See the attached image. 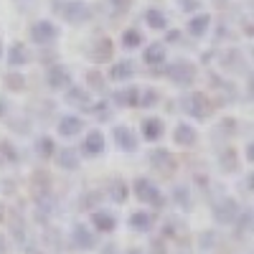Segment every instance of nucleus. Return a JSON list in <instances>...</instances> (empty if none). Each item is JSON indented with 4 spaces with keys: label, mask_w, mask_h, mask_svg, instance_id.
I'll return each mask as SVG.
<instances>
[{
    "label": "nucleus",
    "mask_w": 254,
    "mask_h": 254,
    "mask_svg": "<svg viewBox=\"0 0 254 254\" xmlns=\"http://www.w3.org/2000/svg\"><path fill=\"white\" fill-rule=\"evenodd\" d=\"M51 10L69 26H84L94 18V8L87 0H51Z\"/></svg>",
    "instance_id": "1"
},
{
    "label": "nucleus",
    "mask_w": 254,
    "mask_h": 254,
    "mask_svg": "<svg viewBox=\"0 0 254 254\" xmlns=\"http://www.w3.org/2000/svg\"><path fill=\"white\" fill-rule=\"evenodd\" d=\"M178 110L190 117V120H211L216 112V104L206 92H198V89H190L186 92L181 99H178Z\"/></svg>",
    "instance_id": "2"
},
{
    "label": "nucleus",
    "mask_w": 254,
    "mask_h": 254,
    "mask_svg": "<svg viewBox=\"0 0 254 254\" xmlns=\"http://www.w3.org/2000/svg\"><path fill=\"white\" fill-rule=\"evenodd\" d=\"M160 74L171 84H176V87L190 89L198 79V66L190 59H176L171 64H165V66H160Z\"/></svg>",
    "instance_id": "3"
},
{
    "label": "nucleus",
    "mask_w": 254,
    "mask_h": 254,
    "mask_svg": "<svg viewBox=\"0 0 254 254\" xmlns=\"http://www.w3.org/2000/svg\"><path fill=\"white\" fill-rule=\"evenodd\" d=\"M132 193H135V198L142 206H153V208H163L165 206V196H163L160 186L155 181H150V178H145V176H137L132 181Z\"/></svg>",
    "instance_id": "4"
},
{
    "label": "nucleus",
    "mask_w": 254,
    "mask_h": 254,
    "mask_svg": "<svg viewBox=\"0 0 254 254\" xmlns=\"http://www.w3.org/2000/svg\"><path fill=\"white\" fill-rule=\"evenodd\" d=\"M28 38H31V44H36L38 49H49V46L56 44V38H59V26L54 23L51 18H38L28 28Z\"/></svg>",
    "instance_id": "5"
},
{
    "label": "nucleus",
    "mask_w": 254,
    "mask_h": 254,
    "mask_svg": "<svg viewBox=\"0 0 254 254\" xmlns=\"http://www.w3.org/2000/svg\"><path fill=\"white\" fill-rule=\"evenodd\" d=\"M147 163H150V168L155 173H160L163 178H171L178 171V160L168 147H153L150 155H147Z\"/></svg>",
    "instance_id": "6"
},
{
    "label": "nucleus",
    "mask_w": 254,
    "mask_h": 254,
    "mask_svg": "<svg viewBox=\"0 0 254 254\" xmlns=\"http://www.w3.org/2000/svg\"><path fill=\"white\" fill-rule=\"evenodd\" d=\"M239 211H242V206H239L237 198H231V196H219V198L214 201L211 214H214V221H216L219 226H231V224H234V219L239 216Z\"/></svg>",
    "instance_id": "7"
},
{
    "label": "nucleus",
    "mask_w": 254,
    "mask_h": 254,
    "mask_svg": "<svg viewBox=\"0 0 254 254\" xmlns=\"http://www.w3.org/2000/svg\"><path fill=\"white\" fill-rule=\"evenodd\" d=\"M44 81H46V87H49L51 92H64L66 87H71V84H74L69 66H64V64H59V61L49 64V69H46V76H44Z\"/></svg>",
    "instance_id": "8"
},
{
    "label": "nucleus",
    "mask_w": 254,
    "mask_h": 254,
    "mask_svg": "<svg viewBox=\"0 0 254 254\" xmlns=\"http://www.w3.org/2000/svg\"><path fill=\"white\" fill-rule=\"evenodd\" d=\"M87 56L94 61V64H110L115 59V41L110 36H97L89 41L87 46Z\"/></svg>",
    "instance_id": "9"
},
{
    "label": "nucleus",
    "mask_w": 254,
    "mask_h": 254,
    "mask_svg": "<svg viewBox=\"0 0 254 254\" xmlns=\"http://www.w3.org/2000/svg\"><path fill=\"white\" fill-rule=\"evenodd\" d=\"M64 102H66L69 107H74V110H81V112H89L92 104H94L92 92L87 87H81V84H71V87L64 89Z\"/></svg>",
    "instance_id": "10"
},
{
    "label": "nucleus",
    "mask_w": 254,
    "mask_h": 254,
    "mask_svg": "<svg viewBox=\"0 0 254 254\" xmlns=\"http://www.w3.org/2000/svg\"><path fill=\"white\" fill-rule=\"evenodd\" d=\"M112 140H115L120 153H137V147H140V137L130 125H115Z\"/></svg>",
    "instance_id": "11"
},
{
    "label": "nucleus",
    "mask_w": 254,
    "mask_h": 254,
    "mask_svg": "<svg viewBox=\"0 0 254 254\" xmlns=\"http://www.w3.org/2000/svg\"><path fill=\"white\" fill-rule=\"evenodd\" d=\"M219 66H221V71H226V74H244V71H249L247 59H244V54H242L239 49H226V51H221V54H219Z\"/></svg>",
    "instance_id": "12"
},
{
    "label": "nucleus",
    "mask_w": 254,
    "mask_h": 254,
    "mask_svg": "<svg viewBox=\"0 0 254 254\" xmlns=\"http://www.w3.org/2000/svg\"><path fill=\"white\" fill-rule=\"evenodd\" d=\"M198 130L190 122H178L176 125V130H173V142L178 147H186V150H190V147H196L198 145Z\"/></svg>",
    "instance_id": "13"
},
{
    "label": "nucleus",
    "mask_w": 254,
    "mask_h": 254,
    "mask_svg": "<svg viewBox=\"0 0 254 254\" xmlns=\"http://www.w3.org/2000/svg\"><path fill=\"white\" fill-rule=\"evenodd\" d=\"M208 81H211V89L219 92V99H214V104H229L237 99V87L231 81H226L224 76H216V74H208Z\"/></svg>",
    "instance_id": "14"
},
{
    "label": "nucleus",
    "mask_w": 254,
    "mask_h": 254,
    "mask_svg": "<svg viewBox=\"0 0 254 254\" xmlns=\"http://www.w3.org/2000/svg\"><path fill=\"white\" fill-rule=\"evenodd\" d=\"M211 23H214V18H211V13L198 10V13L190 15V20L186 23V33H188L190 38H203V36H208Z\"/></svg>",
    "instance_id": "15"
},
{
    "label": "nucleus",
    "mask_w": 254,
    "mask_h": 254,
    "mask_svg": "<svg viewBox=\"0 0 254 254\" xmlns=\"http://www.w3.org/2000/svg\"><path fill=\"white\" fill-rule=\"evenodd\" d=\"M104 147H107V140H104V132L102 130H89L81 140V155L87 158H97L104 153Z\"/></svg>",
    "instance_id": "16"
},
{
    "label": "nucleus",
    "mask_w": 254,
    "mask_h": 254,
    "mask_svg": "<svg viewBox=\"0 0 254 254\" xmlns=\"http://www.w3.org/2000/svg\"><path fill=\"white\" fill-rule=\"evenodd\" d=\"M71 244L81 252H92L97 247V234L87 226V224H74L71 229Z\"/></svg>",
    "instance_id": "17"
},
{
    "label": "nucleus",
    "mask_w": 254,
    "mask_h": 254,
    "mask_svg": "<svg viewBox=\"0 0 254 254\" xmlns=\"http://www.w3.org/2000/svg\"><path fill=\"white\" fill-rule=\"evenodd\" d=\"M135 74H137V64L132 59H120L110 66V79L117 81V84H125V81L135 79Z\"/></svg>",
    "instance_id": "18"
},
{
    "label": "nucleus",
    "mask_w": 254,
    "mask_h": 254,
    "mask_svg": "<svg viewBox=\"0 0 254 254\" xmlns=\"http://www.w3.org/2000/svg\"><path fill=\"white\" fill-rule=\"evenodd\" d=\"M84 130V120L79 115H61L56 120V132L61 137H76Z\"/></svg>",
    "instance_id": "19"
},
{
    "label": "nucleus",
    "mask_w": 254,
    "mask_h": 254,
    "mask_svg": "<svg viewBox=\"0 0 254 254\" xmlns=\"http://www.w3.org/2000/svg\"><path fill=\"white\" fill-rule=\"evenodd\" d=\"M140 132H142V140H147V142H158L163 135H165V122H163V117H145L142 122H140Z\"/></svg>",
    "instance_id": "20"
},
{
    "label": "nucleus",
    "mask_w": 254,
    "mask_h": 254,
    "mask_svg": "<svg viewBox=\"0 0 254 254\" xmlns=\"http://www.w3.org/2000/svg\"><path fill=\"white\" fill-rule=\"evenodd\" d=\"M112 104L115 107H125V110H135L140 104V87H122L112 92Z\"/></svg>",
    "instance_id": "21"
},
{
    "label": "nucleus",
    "mask_w": 254,
    "mask_h": 254,
    "mask_svg": "<svg viewBox=\"0 0 254 254\" xmlns=\"http://www.w3.org/2000/svg\"><path fill=\"white\" fill-rule=\"evenodd\" d=\"M142 61H145V66H150V69H158L165 64V44L163 41H153V44H147L142 49Z\"/></svg>",
    "instance_id": "22"
},
{
    "label": "nucleus",
    "mask_w": 254,
    "mask_h": 254,
    "mask_svg": "<svg viewBox=\"0 0 254 254\" xmlns=\"http://www.w3.org/2000/svg\"><path fill=\"white\" fill-rule=\"evenodd\" d=\"M54 160H56V165L61 168V171H76V168L81 165V158H79V153L74 150V147H56Z\"/></svg>",
    "instance_id": "23"
},
{
    "label": "nucleus",
    "mask_w": 254,
    "mask_h": 254,
    "mask_svg": "<svg viewBox=\"0 0 254 254\" xmlns=\"http://www.w3.org/2000/svg\"><path fill=\"white\" fill-rule=\"evenodd\" d=\"M92 226L97 231H102V234H112V231L117 229V219L112 211H104V208H94L92 211Z\"/></svg>",
    "instance_id": "24"
},
{
    "label": "nucleus",
    "mask_w": 254,
    "mask_h": 254,
    "mask_svg": "<svg viewBox=\"0 0 254 254\" xmlns=\"http://www.w3.org/2000/svg\"><path fill=\"white\" fill-rule=\"evenodd\" d=\"M28 61H31L28 46L23 44V41H15V44L10 46V51H8V66L10 69H23V66H28Z\"/></svg>",
    "instance_id": "25"
},
{
    "label": "nucleus",
    "mask_w": 254,
    "mask_h": 254,
    "mask_svg": "<svg viewBox=\"0 0 254 254\" xmlns=\"http://www.w3.org/2000/svg\"><path fill=\"white\" fill-rule=\"evenodd\" d=\"M84 81H87V89L89 92H97V94H107L110 92L107 76H104L99 69H89L87 74H84Z\"/></svg>",
    "instance_id": "26"
},
{
    "label": "nucleus",
    "mask_w": 254,
    "mask_h": 254,
    "mask_svg": "<svg viewBox=\"0 0 254 254\" xmlns=\"http://www.w3.org/2000/svg\"><path fill=\"white\" fill-rule=\"evenodd\" d=\"M56 211V198L51 193H44V196H36V219L38 221H49Z\"/></svg>",
    "instance_id": "27"
},
{
    "label": "nucleus",
    "mask_w": 254,
    "mask_h": 254,
    "mask_svg": "<svg viewBox=\"0 0 254 254\" xmlns=\"http://www.w3.org/2000/svg\"><path fill=\"white\" fill-rule=\"evenodd\" d=\"M171 198H173V203H176L178 208H183V211H190V208H193V193H190V186H186V183L173 186Z\"/></svg>",
    "instance_id": "28"
},
{
    "label": "nucleus",
    "mask_w": 254,
    "mask_h": 254,
    "mask_svg": "<svg viewBox=\"0 0 254 254\" xmlns=\"http://www.w3.org/2000/svg\"><path fill=\"white\" fill-rule=\"evenodd\" d=\"M219 171L221 173H237L239 171V153L234 147H224L219 153Z\"/></svg>",
    "instance_id": "29"
},
{
    "label": "nucleus",
    "mask_w": 254,
    "mask_h": 254,
    "mask_svg": "<svg viewBox=\"0 0 254 254\" xmlns=\"http://www.w3.org/2000/svg\"><path fill=\"white\" fill-rule=\"evenodd\" d=\"M142 20L147 23V28H153V31H165L168 28V15L163 8H147L142 13Z\"/></svg>",
    "instance_id": "30"
},
{
    "label": "nucleus",
    "mask_w": 254,
    "mask_h": 254,
    "mask_svg": "<svg viewBox=\"0 0 254 254\" xmlns=\"http://www.w3.org/2000/svg\"><path fill=\"white\" fill-rule=\"evenodd\" d=\"M107 196H110V201H115V203H125L127 198H130V186H127V181L112 178L110 186H107Z\"/></svg>",
    "instance_id": "31"
},
{
    "label": "nucleus",
    "mask_w": 254,
    "mask_h": 254,
    "mask_svg": "<svg viewBox=\"0 0 254 254\" xmlns=\"http://www.w3.org/2000/svg\"><path fill=\"white\" fill-rule=\"evenodd\" d=\"M130 226L135 231H140V234H147V231L155 226V216L150 214V211H135V214L130 216Z\"/></svg>",
    "instance_id": "32"
},
{
    "label": "nucleus",
    "mask_w": 254,
    "mask_h": 254,
    "mask_svg": "<svg viewBox=\"0 0 254 254\" xmlns=\"http://www.w3.org/2000/svg\"><path fill=\"white\" fill-rule=\"evenodd\" d=\"M145 44V36H142V31L140 28H125L122 33H120V46L122 49H140Z\"/></svg>",
    "instance_id": "33"
},
{
    "label": "nucleus",
    "mask_w": 254,
    "mask_h": 254,
    "mask_svg": "<svg viewBox=\"0 0 254 254\" xmlns=\"http://www.w3.org/2000/svg\"><path fill=\"white\" fill-rule=\"evenodd\" d=\"M31 190L33 196H44V193H51V176L46 171H36L31 176Z\"/></svg>",
    "instance_id": "34"
},
{
    "label": "nucleus",
    "mask_w": 254,
    "mask_h": 254,
    "mask_svg": "<svg viewBox=\"0 0 254 254\" xmlns=\"http://www.w3.org/2000/svg\"><path fill=\"white\" fill-rule=\"evenodd\" d=\"M54 153H56V142H54V137L41 135V137L36 140V155H38L41 160H51Z\"/></svg>",
    "instance_id": "35"
},
{
    "label": "nucleus",
    "mask_w": 254,
    "mask_h": 254,
    "mask_svg": "<svg viewBox=\"0 0 254 254\" xmlns=\"http://www.w3.org/2000/svg\"><path fill=\"white\" fill-rule=\"evenodd\" d=\"M239 132V122L234 120V117H224V120H219V125L214 127V135H224V140H231Z\"/></svg>",
    "instance_id": "36"
},
{
    "label": "nucleus",
    "mask_w": 254,
    "mask_h": 254,
    "mask_svg": "<svg viewBox=\"0 0 254 254\" xmlns=\"http://www.w3.org/2000/svg\"><path fill=\"white\" fill-rule=\"evenodd\" d=\"M160 102H163V94H160L158 89H153V87L140 89V104H137V107H142V110H153V107H158Z\"/></svg>",
    "instance_id": "37"
},
{
    "label": "nucleus",
    "mask_w": 254,
    "mask_h": 254,
    "mask_svg": "<svg viewBox=\"0 0 254 254\" xmlns=\"http://www.w3.org/2000/svg\"><path fill=\"white\" fill-rule=\"evenodd\" d=\"M3 81H5V89L8 92H23L26 89V76L20 74V69H10Z\"/></svg>",
    "instance_id": "38"
},
{
    "label": "nucleus",
    "mask_w": 254,
    "mask_h": 254,
    "mask_svg": "<svg viewBox=\"0 0 254 254\" xmlns=\"http://www.w3.org/2000/svg\"><path fill=\"white\" fill-rule=\"evenodd\" d=\"M0 160H3V165H13V163L20 160L18 147L10 140H0Z\"/></svg>",
    "instance_id": "39"
},
{
    "label": "nucleus",
    "mask_w": 254,
    "mask_h": 254,
    "mask_svg": "<svg viewBox=\"0 0 254 254\" xmlns=\"http://www.w3.org/2000/svg\"><path fill=\"white\" fill-rule=\"evenodd\" d=\"M104 5L110 8V13H112L115 18H122V15H127V13L132 10L135 0H104Z\"/></svg>",
    "instance_id": "40"
},
{
    "label": "nucleus",
    "mask_w": 254,
    "mask_h": 254,
    "mask_svg": "<svg viewBox=\"0 0 254 254\" xmlns=\"http://www.w3.org/2000/svg\"><path fill=\"white\" fill-rule=\"evenodd\" d=\"M234 224H237V234H239V237L249 234V231H252V208L239 211V216L234 219Z\"/></svg>",
    "instance_id": "41"
},
{
    "label": "nucleus",
    "mask_w": 254,
    "mask_h": 254,
    "mask_svg": "<svg viewBox=\"0 0 254 254\" xmlns=\"http://www.w3.org/2000/svg\"><path fill=\"white\" fill-rule=\"evenodd\" d=\"M176 3H178V8H181L183 13H188V15L203 10V0H176Z\"/></svg>",
    "instance_id": "42"
},
{
    "label": "nucleus",
    "mask_w": 254,
    "mask_h": 254,
    "mask_svg": "<svg viewBox=\"0 0 254 254\" xmlns=\"http://www.w3.org/2000/svg\"><path fill=\"white\" fill-rule=\"evenodd\" d=\"M89 115H97L99 120H110V117H112V112H110V107H107V102H94L92 110H89Z\"/></svg>",
    "instance_id": "43"
},
{
    "label": "nucleus",
    "mask_w": 254,
    "mask_h": 254,
    "mask_svg": "<svg viewBox=\"0 0 254 254\" xmlns=\"http://www.w3.org/2000/svg\"><path fill=\"white\" fill-rule=\"evenodd\" d=\"M102 198V193H99V190H92V193H87V196H84L81 201H79V206L81 208H94V203Z\"/></svg>",
    "instance_id": "44"
},
{
    "label": "nucleus",
    "mask_w": 254,
    "mask_h": 254,
    "mask_svg": "<svg viewBox=\"0 0 254 254\" xmlns=\"http://www.w3.org/2000/svg\"><path fill=\"white\" fill-rule=\"evenodd\" d=\"M216 242V234L214 231H203L201 234V249H211V244Z\"/></svg>",
    "instance_id": "45"
},
{
    "label": "nucleus",
    "mask_w": 254,
    "mask_h": 254,
    "mask_svg": "<svg viewBox=\"0 0 254 254\" xmlns=\"http://www.w3.org/2000/svg\"><path fill=\"white\" fill-rule=\"evenodd\" d=\"M150 254H165V242H163V237H158V239L150 242Z\"/></svg>",
    "instance_id": "46"
},
{
    "label": "nucleus",
    "mask_w": 254,
    "mask_h": 254,
    "mask_svg": "<svg viewBox=\"0 0 254 254\" xmlns=\"http://www.w3.org/2000/svg\"><path fill=\"white\" fill-rule=\"evenodd\" d=\"M242 190H247V193H252V190H254V173H252V171H249L247 178L242 181Z\"/></svg>",
    "instance_id": "47"
},
{
    "label": "nucleus",
    "mask_w": 254,
    "mask_h": 254,
    "mask_svg": "<svg viewBox=\"0 0 254 254\" xmlns=\"http://www.w3.org/2000/svg\"><path fill=\"white\" fill-rule=\"evenodd\" d=\"M181 36H183L181 31H168V33H165V41H163V44H176V46H178Z\"/></svg>",
    "instance_id": "48"
},
{
    "label": "nucleus",
    "mask_w": 254,
    "mask_h": 254,
    "mask_svg": "<svg viewBox=\"0 0 254 254\" xmlns=\"http://www.w3.org/2000/svg\"><path fill=\"white\" fill-rule=\"evenodd\" d=\"M244 155H247V163H254V142L249 140L247 147H244Z\"/></svg>",
    "instance_id": "49"
},
{
    "label": "nucleus",
    "mask_w": 254,
    "mask_h": 254,
    "mask_svg": "<svg viewBox=\"0 0 254 254\" xmlns=\"http://www.w3.org/2000/svg\"><path fill=\"white\" fill-rule=\"evenodd\" d=\"M208 3L214 5V8H219V10H224V8L229 5V0H208Z\"/></svg>",
    "instance_id": "50"
},
{
    "label": "nucleus",
    "mask_w": 254,
    "mask_h": 254,
    "mask_svg": "<svg viewBox=\"0 0 254 254\" xmlns=\"http://www.w3.org/2000/svg\"><path fill=\"white\" fill-rule=\"evenodd\" d=\"M8 115V99L0 97V117H5Z\"/></svg>",
    "instance_id": "51"
},
{
    "label": "nucleus",
    "mask_w": 254,
    "mask_h": 254,
    "mask_svg": "<svg viewBox=\"0 0 254 254\" xmlns=\"http://www.w3.org/2000/svg\"><path fill=\"white\" fill-rule=\"evenodd\" d=\"M8 252V242H5V237L0 234V254H5Z\"/></svg>",
    "instance_id": "52"
},
{
    "label": "nucleus",
    "mask_w": 254,
    "mask_h": 254,
    "mask_svg": "<svg viewBox=\"0 0 254 254\" xmlns=\"http://www.w3.org/2000/svg\"><path fill=\"white\" fill-rule=\"evenodd\" d=\"M104 254H117V247L115 244H104Z\"/></svg>",
    "instance_id": "53"
},
{
    "label": "nucleus",
    "mask_w": 254,
    "mask_h": 254,
    "mask_svg": "<svg viewBox=\"0 0 254 254\" xmlns=\"http://www.w3.org/2000/svg\"><path fill=\"white\" fill-rule=\"evenodd\" d=\"M125 254H145V252H142V249H137V247H130Z\"/></svg>",
    "instance_id": "54"
},
{
    "label": "nucleus",
    "mask_w": 254,
    "mask_h": 254,
    "mask_svg": "<svg viewBox=\"0 0 254 254\" xmlns=\"http://www.w3.org/2000/svg\"><path fill=\"white\" fill-rule=\"evenodd\" d=\"M3 219H5V206L0 203V221H3Z\"/></svg>",
    "instance_id": "55"
},
{
    "label": "nucleus",
    "mask_w": 254,
    "mask_h": 254,
    "mask_svg": "<svg viewBox=\"0 0 254 254\" xmlns=\"http://www.w3.org/2000/svg\"><path fill=\"white\" fill-rule=\"evenodd\" d=\"M0 56H3V41H0Z\"/></svg>",
    "instance_id": "56"
}]
</instances>
